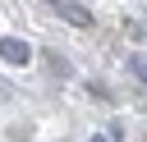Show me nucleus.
Masks as SVG:
<instances>
[{
	"mask_svg": "<svg viewBox=\"0 0 147 142\" xmlns=\"http://www.w3.org/2000/svg\"><path fill=\"white\" fill-rule=\"evenodd\" d=\"M0 55H5L9 64H28V60H32V46L18 41V37H5V41H0Z\"/></svg>",
	"mask_w": 147,
	"mask_h": 142,
	"instance_id": "obj_2",
	"label": "nucleus"
},
{
	"mask_svg": "<svg viewBox=\"0 0 147 142\" xmlns=\"http://www.w3.org/2000/svg\"><path fill=\"white\" fill-rule=\"evenodd\" d=\"M9 96H14V87H9L5 78H0V101H9Z\"/></svg>",
	"mask_w": 147,
	"mask_h": 142,
	"instance_id": "obj_3",
	"label": "nucleus"
},
{
	"mask_svg": "<svg viewBox=\"0 0 147 142\" xmlns=\"http://www.w3.org/2000/svg\"><path fill=\"white\" fill-rule=\"evenodd\" d=\"M92 142H106V137H92Z\"/></svg>",
	"mask_w": 147,
	"mask_h": 142,
	"instance_id": "obj_4",
	"label": "nucleus"
},
{
	"mask_svg": "<svg viewBox=\"0 0 147 142\" xmlns=\"http://www.w3.org/2000/svg\"><path fill=\"white\" fill-rule=\"evenodd\" d=\"M51 9H55L64 23H74V27H87V23H92V14H87L83 0H51Z\"/></svg>",
	"mask_w": 147,
	"mask_h": 142,
	"instance_id": "obj_1",
	"label": "nucleus"
}]
</instances>
